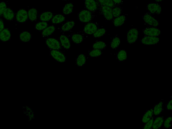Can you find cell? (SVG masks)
Returning a JSON list of instances; mask_svg holds the SVG:
<instances>
[{"instance_id": "cell-9", "label": "cell", "mask_w": 172, "mask_h": 129, "mask_svg": "<svg viewBox=\"0 0 172 129\" xmlns=\"http://www.w3.org/2000/svg\"><path fill=\"white\" fill-rule=\"evenodd\" d=\"M143 33L145 36L158 37L161 33V31L157 27H150L144 29Z\"/></svg>"}, {"instance_id": "cell-27", "label": "cell", "mask_w": 172, "mask_h": 129, "mask_svg": "<svg viewBox=\"0 0 172 129\" xmlns=\"http://www.w3.org/2000/svg\"><path fill=\"white\" fill-rule=\"evenodd\" d=\"M73 3L71 2L67 3L63 7V13L66 15L71 14L73 12Z\"/></svg>"}, {"instance_id": "cell-5", "label": "cell", "mask_w": 172, "mask_h": 129, "mask_svg": "<svg viewBox=\"0 0 172 129\" xmlns=\"http://www.w3.org/2000/svg\"><path fill=\"white\" fill-rule=\"evenodd\" d=\"M143 19L145 23L150 27H157L159 26V21L149 13H145L143 16Z\"/></svg>"}, {"instance_id": "cell-41", "label": "cell", "mask_w": 172, "mask_h": 129, "mask_svg": "<svg viewBox=\"0 0 172 129\" xmlns=\"http://www.w3.org/2000/svg\"><path fill=\"white\" fill-rule=\"evenodd\" d=\"M166 108L168 111H172V98L166 104Z\"/></svg>"}, {"instance_id": "cell-21", "label": "cell", "mask_w": 172, "mask_h": 129, "mask_svg": "<svg viewBox=\"0 0 172 129\" xmlns=\"http://www.w3.org/2000/svg\"><path fill=\"white\" fill-rule=\"evenodd\" d=\"M163 101H161L155 104L153 107V114L154 116L157 117L161 114L163 111Z\"/></svg>"}, {"instance_id": "cell-31", "label": "cell", "mask_w": 172, "mask_h": 129, "mask_svg": "<svg viewBox=\"0 0 172 129\" xmlns=\"http://www.w3.org/2000/svg\"><path fill=\"white\" fill-rule=\"evenodd\" d=\"M107 47V45L105 42L101 41H95L93 45L94 49L103 50H104Z\"/></svg>"}, {"instance_id": "cell-11", "label": "cell", "mask_w": 172, "mask_h": 129, "mask_svg": "<svg viewBox=\"0 0 172 129\" xmlns=\"http://www.w3.org/2000/svg\"><path fill=\"white\" fill-rule=\"evenodd\" d=\"M158 37L145 36L141 40V43L145 45H154L159 43Z\"/></svg>"}, {"instance_id": "cell-32", "label": "cell", "mask_w": 172, "mask_h": 129, "mask_svg": "<svg viewBox=\"0 0 172 129\" xmlns=\"http://www.w3.org/2000/svg\"><path fill=\"white\" fill-rule=\"evenodd\" d=\"M112 14L114 19L121 16L123 10L120 6H116L112 8Z\"/></svg>"}, {"instance_id": "cell-17", "label": "cell", "mask_w": 172, "mask_h": 129, "mask_svg": "<svg viewBox=\"0 0 172 129\" xmlns=\"http://www.w3.org/2000/svg\"><path fill=\"white\" fill-rule=\"evenodd\" d=\"M32 38L31 34L27 31H23L20 34V40L23 43L29 42Z\"/></svg>"}, {"instance_id": "cell-38", "label": "cell", "mask_w": 172, "mask_h": 129, "mask_svg": "<svg viewBox=\"0 0 172 129\" xmlns=\"http://www.w3.org/2000/svg\"><path fill=\"white\" fill-rule=\"evenodd\" d=\"M172 126V117L168 116L164 120L163 127L165 128H169Z\"/></svg>"}, {"instance_id": "cell-4", "label": "cell", "mask_w": 172, "mask_h": 129, "mask_svg": "<svg viewBox=\"0 0 172 129\" xmlns=\"http://www.w3.org/2000/svg\"><path fill=\"white\" fill-rule=\"evenodd\" d=\"M18 24H25L28 19V13L24 9L18 10L15 18Z\"/></svg>"}, {"instance_id": "cell-20", "label": "cell", "mask_w": 172, "mask_h": 129, "mask_svg": "<svg viewBox=\"0 0 172 129\" xmlns=\"http://www.w3.org/2000/svg\"><path fill=\"white\" fill-rule=\"evenodd\" d=\"M164 119L162 116L155 117L152 129H157L161 128L163 126Z\"/></svg>"}, {"instance_id": "cell-25", "label": "cell", "mask_w": 172, "mask_h": 129, "mask_svg": "<svg viewBox=\"0 0 172 129\" xmlns=\"http://www.w3.org/2000/svg\"><path fill=\"white\" fill-rule=\"evenodd\" d=\"M65 19L63 15L58 14L53 16L52 19V21L53 24H59L65 20Z\"/></svg>"}, {"instance_id": "cell-24", "label": "cell", "mask_w": 172, "mask_h": 129, "mask_svg": "<svg viewBox=\"0 0 172 129\" xmlns=\"http://www.w3.org/2000/svg\"><path fill=\"white\" fill-rule=\"evenodd\" d=\"M154 117L153 111L152 108L149 110H147L144 113L142 116V122L144 124L146 123Z\"/></svg>"}, {"instance_id": "cell-16", "label": "cell", "mask_w": 172, "mask_h": 129, "mask_svg": "<svg viewBox=\"0 0 172 129\" xmlns=\"http://www.w3.org/2000/svg\"><path fill=\"white\" fill-rule=\"evenodd\" d=\"M0 39L3 43H6L11 40V32L8 28H5L1 31Z\"/></svg>"}, {"instance_id": "cell-6", "label": "cell", "mask_w": 172, "mask_h": 129, "mask_svg": "<svg viewBox=\"0 0 172 129\" xmlns=\"http://www.w3.org/2000/svg\"><path fill=\"white\" fill-rule=\"evenodd\" d=\"M49 50L50 56L56 61L60 63L65 62L66 61V57L62 52L58 50Z\"/></svg>"}, {"instance_id": "cell-22", "label": "cell", "mask_w": 172, "mask_h": 129, "mask_svg": "<svg viewBox=\"0 0 172 129\" xmlns=\"http://www.w3.org/2000/svg\"><path fill=\"white\" fill-rule=\"evenodd\" d=\"M54 16L51 12H44L39 16V20L41 22H47L51 19Z\"/></svg>"}, {"instance_id": "cell-30", "label": "cell", "mask_w": 172, "mask_h": 129, "mask_svg": "<svg viewBox=\"0 0 172 129\" xmlns=\"http://www.w3.org/2000/svg\"><path fill=\"white\" fill-rule=\"evenodd\" d=\"M127 51L125 50H120L117 53V59L120 62H123L127 60Z\"/></svg>"}, {"instance_id": "cell-29", "label": "cell", "mask_w": 172, "mask_h": 129, "mask_svg": "<svg viewBox=\"0 0 172 129\" xmlns=\"http://www.w3.org/2000/svg\"><path fill=\"white\" fill-rule=\"evenodd\" d=\"M98 5L108 6L113 8L116 6L112 0H96Z\"/></svg>"}, {"instance_id": "cell-37", "label": "cell", "mask_w": 172, "mask_h": 129, "mask_svg": "<svg viewBox=\"0 0 172 129\" xmlns=\"http://www.w3.org/2000/svg\"><path fill=\"white\" fill-rule=\"evenodd\" d=\"M106 30L105 28H99L94 34L93 36L95 38H98L101 37L105 35Z\"/></svg>"}, {"instance_id": "cell-28", "label": "cell", "mask_w": 172, "mask_h": 129, "mask_svg": "<svg viewBox=\"0 0 172 129\" xmlns=\"http://www.w3.org/2000/svg\"><path fill=\"white\" fill-rule=\"evenodd\" d=\"M86 62V57L85 55L82 54L78 56L76 60V65L81 67L85 65Z\"/></svg>"}, {"instance_id": "cell-40", "label": "cell", "mask_w": 172, "mask_h": 129, "mask_svg": "<svg viewBox=\"0 0 172 129\" xmlns=\"http://www.w3.org/2000/svg\"><path fill=\"white\" fill-rule=\"evenodd\" d=\"M8 7L7 6V4L6 2L2 1L0 4V15L2 16L3 13L6 9Z\"/></svg>"}, {"instance_id": "cell-15", "label": "cell", "mask_w": 172, "mask_h": 129, "mask_svg": "<svg viewBox=\"0 0 172 129\" xmlns=\"http://www.w3.org/2000/svg\"><path fill=\"white\" fill-rule=\"evenodd\" d=\"M56 26L52 25L48 27L42 31L41 35L44 39H46L52 35L55 31Z\"/></svg>"}, {"instance_id": "cell-35", "label": "cell", "mask_w": 172, "mask_h": 129, "mask_svg": "<svg viewBox=\"0 0 172 129\" xmlns=\"http://www.w3.org/2000/svg\"><path fill=\"white\" fill-rule=\"evenodd\" d=\"M24 113L28 117L29 121L32 120L34 118V112L28 106H26L24 107Z\"/></svg>"}, {"instance_id": "cell-19", "label": "cell", "mask_w": 172, "mask_h": 129, "mask_svg": "<svg viewBox=\"0 0 172 129\" xmlns=\"http://www.w3.org/2000/svg\"><path fill=\"white\" fill-rule=\"evenodd\" d=\"M127 20V18L125 15H121L114 19L113 23L115 27H118L123 25Z\"/></svg>"}, {"instance_id": "cell-34", "label": "cell", "mask_w": 172, "mask_h": 129, "mask_svg": "<svg viewBox=\"0 0 172 129\" xmlns=\"http://www.w3.org/2000/svg\"><path fill=\"white\" fill-rule=\"evenodd\" d=\"M48 24L47 22H41L37 23L35 25V29L39 31H42L48 27Z\"/></svg>"}, {"instance_id": "cell-23", "label": "cell", "mask_w": 172, "mask_h": 129, "mask_svg": "<svg viewBox=\"0 0 172 129\" xmlns=\"http://www.w3.org/2000/svg\"><path fill=\"white\" fill-rule=\"evenodd\" d=\"M28 20L31 21H35L37 20L38 16V12L37 10L32 7V8L28 9Z\"/></svg>"}, {"instance_id": "cell-13", "label": "cell", "mask_w": 172, "mask_h": 129, "mask_svg": "<svg viewBox=\"0 0 172 129\" xmlns=\"http://www.w3.org/2000/svg\"><path fill=\"white\" fill-rule=\"evenodd\" d=\"M2 16L6 21H11L15 19L16 14L13 9L7 7L3 13Z\"/></svg>"}, {"instance_id": "cell-26", "label": "cell", "mask_w": 172, "mask_h": 129, "mask_svg": "<svg viewBox=\"0 0 172 129\" xmlns=\"http://www.w3.org/2000/svg\"><path fill=\"white\" fill-rule=\"evenodd\" d=\"M71 40L76 44H79L84 40V37L78 34H73L71 35Z\"/></svg>"}, {"instance_id": "cell-36", "label": "cell", "mask_w": 172, "mask_h": 129, "mask_svg": "<svg viewBox=\"0 0 172 129\" xmlns=\"http://www.w3.org/2000/svg\"><path fill=\"white\" fill-rule=\"evenodd\" d=\"M102 54V50H98V49H93L89 52V55L92 58L98 57L101 56Z\"/></svg>"}, {"instance_id": "cell-42", "label": "cell", "mask_w": 172, "mask_h": 129, "mask_svg": "<svg viewBox=\"0 0 172 129\" xmlns=\"http://www.w3.org/2000/svg\"><path fill=\"white\" fill-rule=\"evenodd\" d=\"M4 24V22L2 20V19L1 18V20H0V32L5 28Z\"/></svg>"}, {"instance_id": "cell-1", "label": "cell", "mask_w": 172, "mask_h": 129, "mask_svg": "<svg viewBox=\"0 0 172 129\" xmlns=\"http://www.w3.org/2000/svg\"><path fill=\"white\" fill-rule=\"evenodd\" d=\"M94 13L85 9H83L78 14V19L83 23H89L94 18Z\"/></svg>"}, {"instance_id": "cell-33", "label": "cell", "mask_w": 172, "mask_h": 129, "mask_svg": "<svg viewBox=\"0 0 172 129\" xmlns=\"http://www.w3.org/2000/svg\"><path fill=\"white\" fill-rule=\"evenodd\" d=\"M120 43V39L119 37L115 36L113 38L110 42V47L113 49H116Z\"/></svg>"}, {"instance_id": "cell-39", "label": "cell", "mask_w": 172, "mask_h": 129, "mask_svg": "<svg viewBox=\"0 0 172 129\" xmlns=\"http://www.w3.org/2000/svg\"><path fill=\"white\" fill-rule=\"evenodd\" d=\"M155 117L154 116L153 117L152 119L148 121V122L145 123L144 126L143 128V129H152Z\"/></svg>"}, {"instance_id": "cell-45", "label": "cell", "mask_w": 172, "mask_h": 129, "mask_svg": "<svg viewBox=\"0 0 172 129\" xmlns=\"http://www.w3.org/2000/svg\"><path fill=\"white\" fill-rule=\"evenodd\" d=\"M63 1H67V0H63Z\"/></svg>"}, {"instance_id": "cell-43", "label": "cell", "mask_w": 172, "mask_h": 129, "mask_svg": "<svg viewBox=\"0 0 172 129\" xmlns=\"http://www.w3.org/2000/svg\"><path fill=\"white\" fill-rule=\"evenodd\" d=\"M116 6H120L123 2V0H112Z\"/></svg>"}, {"instance_id": "cell-2", "label": "cell", "mask_w": 172, "mask_h": 129, "mask_svg": "<svg viewBox=\"0 0 172 129\" xmlns=\"http://www.w3.org/2000/svg\"><path fill=\"white\" fill-rule=\"evenodd\" d=\"M98 6L99 13L104 16L106 20L107 21L113 20L114 18L112 7L106 6Z\"/></svg>"}, {"instance_id": "cell-10", "label": "cell", "mask_w": 172, "mask_h": 129, "mask_svg": "<svg viewBox=\"0 0 172 129\" xmlns=\"http://www.w3.org/2000/svg\"><path fill=\"white\" fill-rule=\"evenodd\" d=\"M84 6L85 9L93 13L98 9V6L96 0H85Z\"/></svg>"}, {"instance_id": "cell-44", "label": "cell", "mask_w": 172, "mask_h": 129, "mask_svg": "<svg viewBox=\"0 0 172 129\" xmlns=\"http://www.w3.org/2000/svg\"><path fill=\"white\" fill-rule=\"evenodd\" d=\"M164 1V0H155V1L157 2H158V3L162 2Z\"/></svg>"}, {"instance_id": "cell-18", "label": "cell", "mask_w": 172, "mask_h": 129, "mask_svg": "<svg viewBox=\"0 0 172 129\" xmlns=\"http://www.w3.org/2000/svg\"><path fill=\"white\" fill-rule=\"evenodd\" d=\"M75 25L74 21H68L61 26L60 28L61 32L63 33L70 31L73 28Z\"/></svg>"}, {"instance_id": "cell-12", "label": "cell", "mask_w": 172, "mask_h": 129, "mask_svg": "<svg viewBox=\"0 0 172 129\" xmlns=\"http://www.w3.org/2000/svg\"><path fill=\"white\" fill-rule=\"evenodd\" d=\"M147 8L150 13L151 14L159 15L162 13V7L158 3H149L147 6Z\"/></svg>"}, {"instance_id": "cell-7", "label": "cell", "mask_w": 172, "mask_h": 129, "mask_svg": "<svg viewBox=\"0 0 172 129\" xmlns=\"http://www.w3.org/2000/svg\"><path fill=\"white\" fill-rule=\"evenodd\" d=\"M139 32L136 28L130 29L127 33V42L129 44L134 43L138 39Z\"/></svg>"}, {"instance_id": "cell-3", "label": "cell", "mask_w": 172, "mask_h": 129, "mask_svg": "<svg viewBox=\"0 0 172 129\" xmlns=\"http://www.w3.org/2000/svg\"><path fill=\"white\" fill-rule=\"evenodd\" d=\"M45 44L49 50L60 51L63 48L60 42L53 37H48L46 39Z\"/></svg>"}, {"instance_id": "cell-8", "label": "cell", "mask_w": 172, "mask_h": 129, "mask_svg": "<svg viewBox=\"0 0 172 129\" xmlns=\"http://www.w3.org/2000/svg\"><path fill=\"white\" fill-rule=\"evenodd\" d=\"M99 28V24L97 22H90L85 26L84 32L88 35H93Z\"/></svg>"}, {"instance_id": "cell-14", "label": "cell", "mask_w": 172, "mask_h": 129, "mask_svg": "<svg viewBox=\"0 0 172 129\" xmlns=\"http://www.w3.org/2000/svg\"><path fill=\"white\" fill-rule=\"evenodd\" d=\"M60 43L63 48L68 50L71 48V40L69 38L65 35H61L60 37Z\"/></svg>"}]
</instances>
